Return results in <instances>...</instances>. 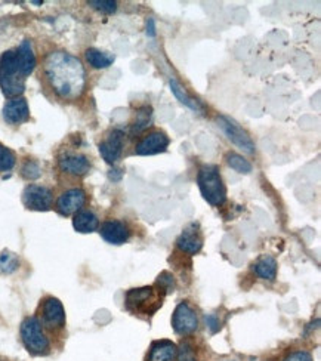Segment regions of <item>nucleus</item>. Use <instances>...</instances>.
<instances>
[{"instance_id": "4be33fe9", "label": "nucleus", "mask_w": 321, "mask_h": 361, "mask_svg": "<svg viewBox=\"0 0 321 361\" xmlns=\"http://www.w3.org/2000/svg\"><path fill=\"white\" fill-rule=\"evenodd\" d=\"M171 89H172V92H173V95L183 102L184 106H187L190 110H192V111H196V113H199V111H203V107H201V104L199 101H196V99H192L187 92H185V89L179 85L175 79H172L171 80Z\"/></svg>"}, {"instance_id": "393cba45", "label": "nucleus", "mask_w": 321, "mask_h": 361, "mask_svg": "<svg viewBox=\"0 0 321 361\" xmlns=\"http://www.w3.org/2000/svg\"><path fill=\"white\" fill-rule=\"evenodd\" d=\"M20 267V257L9 250H3L0 253V273L12 274Z\"/></svg>"}, {"instance_id": "f03ea898", "label": "nucleus", "mask_w": 321, "mask_h": 361, "mask_svg": "<svg viewBox=\"0 0 321 361\" xmlns=\"http://www.w3.org/2000/svg\"><path fill=\"white\" fill-rule=\"evenodd\" d=\"M164 290L156 286H145L131 289L126 293V308L127 311H131L135 316L139 317H151L156 314L163 305L164 299Z\"/></svg>"}, {"instance_id": "b1692460", "label": "nucleus", "mask_w": 321, "mask_h": 361, "mask_svg": "<svg viewBox=\"0 0 321 361\" xmlns=\"http://www.w3.org/2000/svg\"><path fill=\"white\" fill-rule=\"evenodd\" d=\"M225 160L231 169H234L236 172H238L241 175H248L252 172L250 162H248L245 157L240 156V154H237V153H228L225 156Z\"/></svg>"}, {"instance_id": "1a4fd4ad", "label": "nucleus", "mask_w": 321, "mask_h": 361, "mask_svg": "<svg viewBox=\"0 0 321 361\" xmlns=\"http://www.w3.org/2000/svg\"><path fill=\"white\" fill-rule=\"evenodd\" d=\"M172 326H173V330L178 334H183V337L194 333L199 327V317L196 309L188 302L179 304L172 317Z\"/></svg>"}, {"instance_id": "bb28decb", "label": "nucleus", "mask_w": 321, "mask_h": 361, "mask_svg": "<svg viewBox=\"0 0 321 361\" xmlns=\"http://www.w3.org/2000/svg\"><path fill=\"white\" fill-rule=\"evenodd\" d=\"M21 175H22L25 179H37V178H41L42 169H41V166H38L37 162L29 160L27 163H25V164L22 166Z\"/></svg>"}, {"instance_id": "2eb2a0df", "label": "nucleus", "mask_w": 321, "mask_h": 361, "mask_svg": "<svg viewBox=\"0 0 321 361\" xmlns=\"http://www.w3.org/2000/svg\"><path fill=\"white\" fill-rule=\"evenodd\" d=\"M58 164L62 172L74 176H83L91 171V162H89L87 157L83 156V154H73V153L62 154L58 160Z\"/></svg>"}, {"instance_id": "423d86ee", "label": "nucleus", "mask_w": 321, "mask_h": 361, "mask_svg": "<svg viewBox=\"0 0 321 361\" xmlns=\"http://www.w3.org/2000/svg\"><path fill=\"white\" fill-rule=\"evenodd\" d=\"M216 123H217V127H220L222 131V134L237 148H240L241 151H245L246 154H253L255 153L253 139L236 120L227 118V115H220V118L216 119Z\"/></svg>"}, {"instance_id": "6e6552de", "label": "nucleus", "mask_w": 321, "mask_h": 361, "mask_svg": "<svg viewBox=\"0 0 321 361\" xmlns=\"http://www.w3.org/2000/svg\"><path fill=\"white\" fill-rule=\"evenodd\" d=\"M52 200H54L52 190L43 185L31 184L22 192V203L25 208L30 211L46 212L52 208Z\"/></svg>"}, {"instance_id": "473e14b6", "label": "nucleus", "mask_w": 321, "mask_h": 361, "mask_svg": "<svg viewBox=\"0 0 321 361\" xmlns=\"http://www.w3.org/2000/svg\"><path fill=\"white\" fill-rule=\"evenodd\" d=\"M147 34L151 37L156 36V24H154L152 20L147 21Z\"/></svg>"}, {"instance_id": "f3484780", "label": "nucleus", "mask_w": 321, "mask_h": 361, "mask_svg": "<svg viewBox=\"0 0 321 361\" xmlns=\"http://www.w3.org/2000/svg\"><path fill=\"white\" fill-rule=\"evenodd\" d=\"M17 61H18V69L21 76L24 79H27V77L33 73V70L36 69V55L33 52V48L31 43L29 41H24L17 49Z\"/></svg>"}, {"instance_id": "2f4dec72", "label": "nucleus", "mask_w": 321, "mask_h": 361, "mask_svg": "<svg viewBox=\"0 0 321 361\" xmlns=\"http://www.w3.org/2000/svg\"><path fill=\"white\" fill-rule=\"evenodd\" d=\"M204 321H206V326L211 329L212 333H216L217 330L221 329V321H220V318H217L215 314L206 316V317H204Z\"/></svg>"}, {"instance_id": "ddd939ff", "label": "nucleus", "mask_w": 321, "mask_h": 361, "mask_svg": "<svg viewBox=\"0 0 321 361\" xmlns=\"http://www.w3.org/2000/svg\"><path fill=\"white\" fill-rule=\"evenodd\" d=\"M176 246L183 253L197 255L203 248V237L197 224H190L176 240Z\"/></svg>"}, {"instance_id": "dca6fc26", "label": "nucleus", "mask_w": 321, "mask_h": 361, "mask_svg": "<svg viewBox=\"0 0 321 361\" xmlns=\"http://www.w3.org/2000/svg\"><path fill=\"white\" fill-rule=\"evenodd\" d=\"M101 237L104 239L107 243L110 244H123L131 237V229L124 222L122 221H115V219H111V221H106L104 224L101 225Z\"/></svg>"}, {"instance_id": "c85d7f7f", "label": "nucleus", "mask_w": 321, "mask_h": 361, "mask_svg": "<svg viewBox=\"0 0 321 361\" xmlns=\"http://www.w3.org/2000/svg\"><path fill=\"white\" fill-rule=\"evenodd\" d=\"M176 361H197L194 348H192L188 342H184L181 348H178Z\"/></svg>"}, {"instance_id": "6ab92c4d", "label": "nucleus", "mask_w": 321, "mask_h": 361, "mask_svg": "<svg viewBox=\"0 0 321 361\" xmlns=\"http://www.w3.org/2000/svg\"><path fill=\"white\" fill-rule=\"evenodd\" d=\"M73 227L77 233L82 234H91L99 227V219L98 216L87 209H82L73 216Z\"/></svg>"}, {"instance_id": "aec40b11", "label": "nucleus", "mask_w": 321, "mask_h": 361, "mask_svg": "<svg viewBox=\"0 0 321 361\" xmlns=\"http://www.w3.org/2000/svg\"><path fill=\"white\" fill-rule=\"evenodd\" d=\"M253 271L259 278L268 280V281H274L276 277H277V261L274 260L273 256L265 255L255 262Z\"/></svg>"}, {"instance_id": "5701e85b", "label": "nucleus", "mask_w": 321, "mask_h": 361, "mask_svg": "<svg viewBox=\"0 0 321 361\" xmlns=\"http://www.w3.org/2000/svg\"><path fill=\"white\" fill-rule=\"evenodd\" d=\"M151 118H152V110L148 106H144L138 108L136 115H135V120L132 123V134H141L143 131L150 126L151 123Z\"/></svg>"}, {"instance_id": "f257e3e1", "label": "nucleus", "mask_w": 321, "mask_h": 361, "mask_svg": "<svg viewBox=\"0 0 321 361\" xmlns=\"http://www.w3.org/2000/svg\"><path fill=\"white\" fill-rule=\"evenodd\" d=\"M43 76L50 90L64 101H74L85 92L86 71L83 64L64 50H54L46 55Z\"/></svg>"}, {"instance_id": "39448f33", "label": "nucleus", "mask_w": 321, "mask_h": 361, "mask_svg": "<svg viewBox=\"0 0 321 361\" xmlns=\"http://www.w3.org/2000/svg\"><path fill=\"white\" fill-rule=\"evenodd\" d=\"M21 339L27 351L33 355H48L50 344L38 318L27 317L21 325Z\"/></svg>"}, {"instance_id": "a211bd4d", "label": "nucleus", "mask_w": 321, "mask_h": 361, "mask_svg": "<svg viewBox=\"0 0 321 361\" xmlns=\"http://www.w3.org/2000/svg\"><path fill=\"white\" fill-rule=\"evenodd\" d=\"M178 346L172 341H156L152 342L147 361H176Z\"/></svg>"}, {"instance_id": "4468645a", "label": "nucleus", "mask_w": 321, "mask_h": 361, "mask_svg": "<svg viewBox=\"0 0 321 361\" xmlns=\"http://www.w3.org/2000/svg\"><path fill=\"white\" fill-rule=\"evenodd\" d=\"M3 119L9 125H22L30 119V108L25 98H12L3 107Z\"/></svg>"}, {"instance_id": "7ed1b4c3", "label": "nucleus", "mask_w": 321, "mask_h": 361, "mask_svg": "<svg viewBox=\"0 0 321 361\" xmlns=\"http://www.w3.org/2000/svg\"><path fill=\"white\" fill-rule=\"evenodd\" d=\"M0 87L8 98H20L25 90V79L21 76L14 49L0 57Z\"/></svg>"}, {"instance_id": "a878e982", "label": "nucleus", "mask_w": 321, "mask_h": 361, "mask_svg": "<svg viewBox=\"0 0 321 361\" xmlns=\"http://www.w3.org/2000/svg\"><path fill=\"white\" fill-rule=\"evenodd\" d=\"M17 163L15 153L0 144V172H9Z\"/></svg>"}, {"instance_id": "9b49d317", "label": "nucleus", "mask_w": 321, "mask_h": 361, "mask_svg": "<svg viewBox=\"0 0 321 361\" xmlns=\"http://www.w3.org/2000/svg\"><path fill=\"white\" fill-rule=\"evenodd\" d=\"M85 203H86V192L82 188H71L66 192H62V194L58 197L57 211L62 216H70L82 211Z\"/></svg>"}, {"instance_id": "9d476101", "label": "nucleus", "mask_w": 321, "mask_h": 361, "mask_svg": "<svg viewBox=\"0 0 321 361\" xmlns=\"http://www.w3.org/2000/svg\"><path fill=\"white\" fill-rule=\"evenodd\" d=\"M169 138L162 131H152L139 139L135 147L138 156H154V154L164 153L169 147Z\"/></svg>"}, {"instance_id": "0eeeda50", "label": "nucleus", "mask_w": 321, "mask_h": 361, "mask_svg": "<svg viewBox=\"0 0 321 361\" xmlns=\"http://www.w3.org/2000/svg\"><path fill=\"white\" fill-rule=\"evenodd\" d=\"M43 327H46L49 332H58L66 326V311H64L62 304L57 299L49 296L41 306V320Z\"/></svg>"}, {"instance_id": "c756f323", "label": "nucleus", "mask_w": 321, "mask_h": 361, "mask_svg": "<svg viewBox=\"0 0 321 361\" xmlns=\"http://www.w3.org/2000/svg\"><path fill=\"white\" fill-rule=\"evenodd\" d=\"M157 286L160 289H163L166 295L173 292V289H175V278H173V276L171 273H166V271H164V273H162L159 276V278H157Z\"/></svg>"}, {"instance_id": "f8f14e48", "label": "nucleus", "mask_w": 321, "mask_h": 361, "mask_svg": "<svg viewBox=\"0 0 321 361\" xmlns=\"http://www.w3.org/2000/svg\"><path fill=\"white\" fill-rule=\"evenodd\" d=\"M123 139L124 134L119 131V129H114V131H111L108 136L99 144L101 156L107 163L113 164L119 160L123 151Z\"/></svg>"}, {"instance_id": "7c9ffc66", "label": "nucleus", "mask_w": 321, "mask_h": 361, "mask_svg": "<svg viewBox=\"0 0 321 361\" xmlns=\"http://www.w3.org/2000/svg\"><path fill=\"white\" fill-rule=\"evenodd\" d=\"M283 361H313V355L308 351H293Z\"/></svg>"}, {"instance_id": "20e7f679", "label": "nucleus", "mask_w": 321, "mask_h": 361, "mask_svg": "<svg viewBox=\"0 0 321 361\" xmlns=\"http://www.w3.org/2000/svg\"><path fill=\"white\" fill-rule=\"evenodd\" d=\"M197 184L203 199L212 206H222L227 200V188L221 176L220 167L204 164L197 175Z\"/></svg>"}, {"instance_id": "412c9836", "label": "nucleus", "mask_w": 321, "mask_h": 361, "mask_svg": "<svg viewBox=\"0 0 321 361\" xmlns=\"http://www.w3.org/2000/svg\"><path fill=\"white\" fill-rule=\"evenodd\" d=\"M85 57H86V61H87L89 66L97 69V70L107 69L114 62V55L107 54V52H101V50H98L95 48L86 49Z\"/></svg>"}, {"instance_id": "cd10ccee", "label": "nucleus", "mask_w": 321, "mask_h": 361, "mask_svg": "<svg viewBox=\"0 0 321 361\" xmlns=\"http://www.w3.org/2000/svg\"><path fill=\"white\" fill-rule=\"evenodd\" d=\"M87 5H91L99 12H104V14H113V12L117 10V3L113 2V0H89Z\"/></svg>"}]
</instances>
